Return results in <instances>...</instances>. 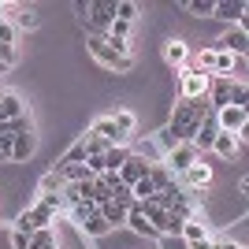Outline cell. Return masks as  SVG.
Instances as JSON below:
<instances>
[{"label": "cell", "instance_id": "obj_1", "mask_svg": "<svg viewBox=\"0 0 249 249\" xmlns=\"http://www.w3.org/2000/svg\"><path fill=\"white\" fill-rule=\"evenodd\" d=\"M208 112H212V108H208V97H197V101H178L175 112H171V123H167V130H164L167 149L178 145V142H194V134H197V126L205 123Z\"/></svg>", "mask_w": 249, "mask_h": 249}, {"label": "cell", "instance_id": "obj_2", "mask_svg": "<svg viewBox=\"0 0 249 249\" xmlns=\"http://www.w3.org/2000/svg\"><path fill=\"white\" fill-rule=\"evenodd\" d=\"M86 45H89V56H93L101 67H108V71H134V56L115 52L104 37H97V34H93V37H86Z\"/></svg>", "mask_w": 249, "mask_h": 249}, {"label": "cell", "instance_id": "obj_3", "mask_svg": "<svg viewBox=\"0 0 249 249\" xmlns=\"http://www.w3.org/2000/svg\"><path fill=\"white\" fill-rule=\"evenodd\" d=\"M234 86H238V78L234 74H208V108L212 112H219V108H227L231 97H234Z\"/></svg>", "mask_w": 249, "mask_h": 249}, {"label": "cell", "instance_id": "obj_4", "mask_svg": "<svg viewBox=\"0 0 249 249\" xmlns=\"http://www.w3.org/2000/svg\"><path fill=\"white\" fill-rule=\"evenodd\" d=\"M197 160H201V153H197V149L190 145V142H178V145H171V149H167L164 167L171 171V178H175V175H186V171H190L194 164H197Z\"/></svg>", "mask_w": 249, "mask_h": 249}, {"label": "cell", "instance_id": "obj_5", "mask_svg": "<svg viewBox=\"0 0 249 249\" xmlns=\"http://www.w3.org/2000/svg\"><path fill=\"white\" fill-rule=\"evenodd\" d=\"M208 49H212V52H231L234 60H242V56L249 52V34L242 30V26H234V30H227L216 45H208Z\"/></svg>", "mask_w": 249, "mask_h": 249}, {"label": "cell", "instance_id": "obj_6", "mask_svg": "<svg viewBox=\"0 0 249 249\" xmlns=\"http://www.w3.org/2000/svg\"><path fill=\"white\" fill-rule=\"evenodd\" d=\"M178 78H182V101H197L208 93V74H201L197 67H178Z\"/></svg>", "mask_w": 249, "mask_h": 249}, {"label": "cell", "instance_id": "obj_7", "mask_svg": "<svg viewBox=\"0 0 249 249\" xmlns=\"http://www.w3.org/2000/svg\"><path fill=\"white\" fill-rule=\"evenodd\" d=\"M216 123H219L223 134H234V138H238L242 130H246V123H249V112H246V108L227 104V108H219V112H216Z\"/></svg>", "mask_w": 249, "mask_h": 249}, {"label": "cell", "instance_id": "obj_8", "mask_svg": "<svg viewBox=\"0 0 249 249\" xmlns=\"http://www.w3.org/2000/svg\"><path fill=\"white\" fill-rule=\"evenodd\" d=\"M149 167H153V164H149L145 156L130 153V156H126V160H123V167L115 171V175H119V182H123V186H134V182H142V178L149 175Z\"/></svg>", "mask_w": 249, "mask_h": 249}, {"label": "cell", "instance_id": "obj_9", "mask_svg": "<svg viewBox=\"0 0 249 249\" xmlns=\"http://www.w3.org/2000/svg\"><path fill=\"white\" fill-rule=\"evenodd\" d=\"M216 134H219L216 112H208V115H205V123L197 126V134H194V142H190V145L197 149V153H208V149H212V142H216Z\"/></svg>", "mask_w": 249, "mask_h": 249}, {"label": "cell", "instance_id": "obj_10", "mask_svg": "<svg viewBox=\"0 0 249 249\" xmlns=\"http://www.w3.org/2000/svg\"><path fill=\"white\" fill-rule=\"evenodd\" d=\"M34 149H37V134H34V130H26V134H19L15 138V142H11V164H26V160H30L34 156Z\"/></svg>", "mask_w": 249, "mask_h": 249}, {"label": "cell", "instance_id": "obj_11", "mask_svg": "<svg viewBox=\"0 0 249 249\" xmlns=\"http://www.w3.org/2000/svg\"><path fill=\"white\" fill-rule=\"evenodd\" d=\"M212 19L242 22L246 19V4H242V0H216V4H212Z\"/></svg>", "mask_w": 249, "mask_h": 249}, {"label": "cell", "instance_id": "obj_12", "mask_svg": "<svg viewBox=\"0 0 249 249\" xmlns=\"http://www.w3.org/2000/svg\"><path fill=\"white\" fill-rule=\"evenodd\" d=\"M0 11H11V15H4V22H11L15 34H19V30H34V26H37V11H34V8H0Z\"/></svg>", "mask_w": 249, "mask_h": 249}, {"label": "cell", "instance_id": "obj_13", "mask_svg": "<svg viewBox=\"0 0 249 249\" xmlns=\"http://www.w3.org/2000/svg\"><path fill=\"white\" fill-rule=\"evenodd\" d=\"M89 134H97V138H104L108 145H123L126 138L115 130V123H112V115H101V119H93V126H89Z\"/></svg>", "mask_w": 249, "mask_h": 249}, {"label": "cell", "instance_id": "obj_14", "mask_svg": "<svg viewBox=\"0 0 249 249\" xmlns=\"http://www.w3.org/2000/svg\"><path fill=\"white\" fill-rule=\"evenodd\" d=\"M97 212H101L104 216V223H108V227H126V208L119 205V201H104V205H97Z\"/></svg>", "mask_w": 249, "mask_h": 249}, {"label": "cell", "instance_id": "obj_15", "mask_svg": "<svg viewBox=\"0 0 249 249\" xmlns=\"http://www.w3.org/2000/svg\"><path fill=\"white\" fill-rule=\"evenodd\" d=\"M126 227L134 231V234H145V238H160V234H156V227L142 216V212H138V201L130 205V212H126Z\"/></svg>", "mask_w": 249, "mask_h": 249}, {"label": "cell", "instance_id": "obj_16", "mask_svg": "<svg viewBox=\"0 0 249 249\" xmlns=\"http://www.w3.org/2000/svg\"><path fill=\"white\" fill-rule=\"evenodd\" d=\"M182 178H186V190H205L208 182H212V167H208V164H201V160H197V164L190 167V171H186Z\"/></svg>", "mask_w": 249, "mask_h": 249}, {"label": "cell", "instance_id": "obj_17", "mask_svg": "<svg viewBox=\"0 0 249 249\" xmlns=\"http://www.w3.org/2000/svg\"><path fill=\"white\" fill-rule=\"evenodd\" d=\"M164 60L171 63V67H186V60H190V49H186V41L171 37V41L164 45Z\"/></svg>", "mask_w": 249, "mask_h": 249}, {"label": "cell", "instance_id": "obj_18", "mask_svg": "<svg viewBox=\"0 0 249 249\" xmlns=\"http://www.w3.org/2000/svg\"><path fill=\"white\" fill-rule=\"evenodd\" d=\"M238 149H242V142H238L234 134H223V130H219L216 142H212V153L223 156V160H234V153H238Z\"/></svg>", "mask_w": 249, "mask_h": 249}, {"label": "cell", "instance_id": "obj_19", "mask_svg": "<svg viewBox=\"0 0 249 249\" xmlns=\"http://www.w3.org/2000/svg\"><path fill=\"white\" fill-rule=\"evenodd\" d=\"M78 231H82L86 238H104V234H112V227L104 223V216H101V212H93L89 219H82V223H78Z\"/></svg>", "mask_w": 249, "mask_h": 249}, {"label": "cell", "instance_id": "obj_20", "mask_svg": "<svg viewBox=\"0 0 249 249\" xmlns=\"http://www.w3.org/2000/svg\"><path fill=\"white\" fill-rule=\"evenodd\" d=\"M30 249H60V238H56V231L52 227H41L30 234Z\"/></svg>", "mask_w": 249, "mask_h": 249}, {"label": "cell", "instance_id": "obj_21", "mask_svg": "<svg viewBox=\"0 0 249 249\" xmlns=\"http://www.w3.org/2000/svg\"><path fill=\"white\" fill-rule=\"evenodd\" d=\"M134 153V149H126V145H112L108 153H104V171H119L123 167V160Z\"/></svg>", "mask_w": 249, "mask_h": 249}, {"label": "cell", "instance_id": "obj_22", "mask_svg": "<svg viewBox=\"0 0 249 249\" xmlns=\"http://www.w3.org/2000/svg\"><path fill=\"white\" fill-rule=\"evenodd\" d=\"M112 123H115V130H119L123 138H130V134H134V123H138V119H134V112H126V108H119V112L112 115Z\"/></svg>", "mask_w": 249, "mask_h": 249}, {"label": "cell", "instance_id": "obj_23", "mask_svg": "<svg viewBox=\"0 0 249 249\" xmlns=\"http://www.w3.org/2000/svg\"><path fill=\"white\" fill-rule=\"evenodd\" d=\"M26 212H30V219H34V227H37V231H41V227H52V223H56V216H52L49 208H41L37 201H34V205H26Z\"/></svg>", "mask_w": 249, "mask_h": 249}, {"label": "cell", "instance_id": "obj_24", "mask_svg": "<svg viewBox=\"0 0 249 249\" xmlns=\"http://www.w3.org/2000/svg\"><path fill=\"white\" fill-rule=\"evenodd\" d=\"M37 186H41V194H63V186H67V182H63L60 171H45Z\"/></svg>", "mask_w": 249, "mask_h": 249}, {"label": "cell", "instance_id": "obj_25", "mask_svg": "<svg viewBox=\"0 0 249 249\" xmlns=\"http://www.w3.org/2000/svg\"><path fill=\"white\" fill-rule=\"evenodd\" d=\"M149 182H153V190H164V186H171L175 178H171V171H167L164 164H153L149 167Z\"/></svg>", "mask_w": 249, "mask_h": 249}, {"label": "cell", "instance_id": "obj_26", "mask_svg": "<svg viewBox=\"0 0 249 249\" xmlns=\"http://www.w3.org/2000/svg\"><path fill=\"white\" fill-rule=\"evenodd\" d=\"M178 234L186 238V246H190V242H201V238H208V234H205V223H197V219H186Z\"/></svg>", "mask_w": 249, "mask_h": 249}, {"label": "cell", "instance_id": "obj_27", "mask_svg": "<svg viewBox=\"0 0 249 249\" xmlns=\"http://www.w3.org/2000/svg\"><path fill=\"white\" fill-rule=\"evenodd\" d=\"M212 4H216V0H182L178 8L190 11V15H212Z\"/></svg>", "mask_w": 249, "mask_h": 249}, {"label": "cell", "instance_id": "obj_28", "mask_svg": "<svg viewBox=\"0 0 249 249\" xmlns=\"http://www.w3.org/2000/svg\"><path fill=\"white\" fill-rule=\"evenodd\" d=\"M115 19L119 22H134L138 19V4L134 0H119V4H115Z\"/></svg>", "mask_w": 249, "mask_h": 249}, {"label": "cell", "instance_id": "obj_29", "mask_svg": "<svg viewBox=\"0 0 249 249\" xmlns=\"http://www.w3.org/2000/svg\"><path fill=\"white\" fill-rule=\"evenodd\" d=\"M93 212H97V205H89V201H74V205H71V216H74V223L89 219Z\"/></svg>", "mask_w": 249, "mask_h": 249}, {"label": "cell", "instance_id": "obj_30", "mask_svg": "<svg viewBox=\"0 0 249 249\" xmlns=\"http://www.w3.org/2000/svg\"><path fill=\"white\" fill-rule=\"evenodd\" d=\"M37 205H41V208H49L52 216H56V212L63 208V197H60V194H37Z\"/></svg>", "mask_w": 249, "mask_h": 249}, {"label": "cell", "instance_id": "obj_31", "mask_svg": "<svg viewBox=\"0 0 249 249\" xmlns=\"http://www.w3.org/2000/svg\"><path fill=\"white\" fill-rule=\"evenodd\" d=\"M11 227L19 231V234H34V231H37V227H34V219H30V212H26V208H22L19 216H15V223H11Z\"/></svg>", "mask_w": 249, "mask_h": 249}, {"label": "cell", "instance_id": "obj_32", "mask_svg": "<svg viewBox=\"0 0 249 249\" xmlns=\"http://www.w3.org/2000/svg\"><path fill=\"white\" fill-rule=\"evenodd\" d=\"M15 37H19V34H15V26L0 19V41H4V45H15Z\"/></svg>", "mask_w": 249, "mask_h": 249}, {"label": "cell", "instance_id": "obj_33", "mask_svg": "<svg viewBox=\"0 0 249 249\" xmlns=\"http://www.w3.org/2000/svg\"><path fill=\"white\" fill-rule=\"evenodd\" d=\"M74 15H78V22L89 19V0H74Z\"/></svg>", "mask_w": 249, "mask_h": 249}, {"label": "cell", "instance_id": "obj_34", "mask_svg": "<svg viewBox=\"0 0 249 249\" xmlns=\"http://www.w3.org/2000/svg\"><path fill=\"white\" fill-rule=\"evenodd\" d=\"M11 246H15V249H30V234H19V231H11Z\"/></svg>", "mask_w": 249, "mask_h": 249}, {"label": "cell", "instance_id": "obj_35", "mask_svg": "<svg viewBox=\"0 0 249 249\" xmlns=\"http://www.w3.org/2000/svg\"><path fill=\"white\" fill-rule=\"evenodd\" d=\"M212 249H246V246H238V242H212Z\"/></svg>", "mask_w": 249, "mask_h": 249}, {"label": "cell", "instance_id": "obj_36", "mask_svg": "<svg viewBox=\"0 0 249 249\" xmlns=\"http://www.w3.org/2000/svg\"><path fill=\"white\" fill-rule=\"evenodd\" d=\"M190 249H212V238H201V242H190Z\"/></svg>", "mask_w": 249, "mask_h": 249}, {"label": "cell", "instance_id": "obj_37", "mask_svg": "<svg viewBox=\"0 0 249 249\" xmlns=\"http://www.w3.org/2000/svg\"><path fill=\"white\" fill-rule=\"evenodd\" d=\"M11 71V67H8V63H0V74H8Z\"/></svg>", "mask_w": 249, "mask_h": 249}, {"label": "cell", "instance_id": "obj_38", "mask_svg": "<svg viewBox=\"0 0 249 249\" xmlns=\"http://www.w3.org/2000/svg\"><path fill=\"white\" fill-rule=\"evenodd\" d=\"M4 93H8V89H0V101H4Z\"/></svg>", "mask_w": 249, "mask_h": 249}]
</instances>
